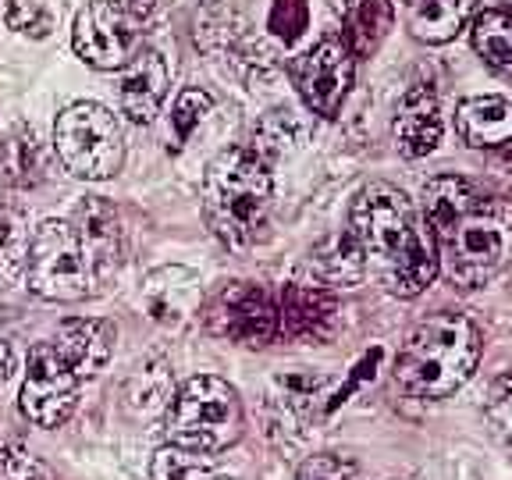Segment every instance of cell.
Here are the masks:
<instances>
[{
    "mask_svg": "<svg viewBox=\"0 0 512 480\" xmlns=\"http://www.w3.org/2000/svg\"><path fill=\"white\" fill-rule=\"evenodd\" d=\"M438 264L463 288L488 285L512 264V203L463 175H438L420 192Z\"/></svg>",
    "mask_w": 512,
    "mask_h": 480,
    "instance_id": "cell-1",
    "label": "cell"
},
{
    "mask_svg": "<svg viewBox=\"0 0 512 480\" xmlns=\"http://www.w3.org/2000/svg\"><path fill=\"white\" fill-rule=\"evenodd\" d=\"M349 235L363 253V264L399 299L420 296L438 278V246L424 214L395 185L374 182L356 192L349 207Z\"/></svg>",
    "mask_w": 512,
    "mask_h": 480,
    "instance_id": "cell-2",
    "label": "cell"
},
{
    "mask_svg": "<svg viewBox=\"0 0 512 480\" xmlns=\"http://www.w3.org/2000/svg\"><path fill=\"white\" fill-rule=\"evenodd\" d=\"M480 363V331L459 313H434L406 335L395 360V384L413 399L459 392Z\"/></svg>",
    "mask_w": 512,
    "mask_h": 480,
    "instance_id": "cell-3",
    "label": "cell"
},
{
    "mask_svg": "<svg viewBox=\"0 0 512 480\" xmlns=\"http://www.w3.org/2000/svg\"><path fill=\"white\" fill-rule=\"evenodd\" d=\"M274 182L267 160L256 150H224L203 175V214L224 246L242 249L256 239L271 210Z\"/></svg>",
    "mask_w": 512,
    "mask_h": 480,
    "instance_id": "cell-4",
    "label": "cell"
},
{
    "mask_svg": "<svg viewBox=\"0 0 512 480\" xmlns=\"http://www.w3.org/2000/svg\"><path fill=\"white\" fill-rule=\"evenodd\" d=\"M246 431L242 399L232 384L221 377L200 374L185 381L175 399L164 409V434L171 445L192 448V452H224Z\"/></svg>",
    "mask_w": 512,
    "mask_h": 480,
    "instance_id": "cell-5",
    "label": "cell"
},
{
    "mask_svg": "<svg viewBox=\"0 0 512 480\" xmlns=\"http://www.w3.org/2000/svg\"><path fill=\"white\" fill-rule=\"evenodd\" d=\"M25 278L40 299L50 303H79L93 296L100 278L93 271L86 246L72 221H43L29 242Z\"/></svg>",
    "mask_w": 512,
    "mask_h": 480,
    "instance_id": "cell-6",
    "label": "cell"
},
{
    "mask_svg": "<svg viewBox=\"0 0 512 480\" xmlns=\"http://www.w3.org/2000/svg\"><path fill=\"white\" fill-rule=\"evenodd\" d=\"M54 150L75 178L104 182V178H114L121 171L125 136H121L118 118L107 107L82 100V104L64 107L57 114Z\"/></svg>",
    "mask_w": 512,
    "mask_h": 480,
    "instance_id": "cell-7",
    "label": "cell"
},
{
    "mask_svg": "<svg viewBox=\"0 0 512 480\" xmlns=\"http://www.w3.org/2000/svg\"><path fill=\"white\" fill-rule=\"evenodd\" d=\"M352 72H356V54L342 32L320 36L306 54L292 61V82H296L303 104L320 118L342 114L345 96L352 89Z\"/></svg>",
    "mask_w": 512,
    "mask_h": 480,
    "instance_id": "cell-8",
    "label": "cell"
},
{
    "mask_svg": "<svg viewBox=\"0 0 512 480\" xmlns=\"http://www.w3.org/2000/svg\"><path fill=\"white\" fill-rule=\"evenodd\" d=\"M203 324L210 335L260 349L278 335V303L253 281H232L203 306Z\"/></svg>",
    "mask_w": 512,
    "mask_h": 480,
    "instance_id": "cell-9",
    "label": "cell"
},
{
    "mask_svg": "<svg viewBox=\"0 0 512 480\" xmlns=\"http://www.w3.org/2000/svg\"><path fill=\"white\" fill-rule=\"evenodd\" d=\"M79 381L82 377L54 349V342H40L29 352V370H25L22 399H18L22 413L36 427H61L75 413Z\"/></svg>",
    "mask_w": 512,
    "mask_h": 480,
    "instance_id": "cell-10",
    "label": "cell"
},
{
    "mask_svg": "<svg viewBox=\"0 0 512 480\" xmlns=\"http://www.w3.org/2000/svg\"><path fill=\"white\" fill-rule=\"evenodd\" d=\"M72 43L86 64L114 72L136 54V18L118 0H96L75 15Z\"/></svg>",
    "mask_w": 512,
    "mask_h": 480,
    "instance_id": "cell-11",
    "label": "cell"
},
{
    "mask_svg": "<svg viewBox=\"0 0 512 480\" xmlns=\"http://www.w3.org/2000/svg\"><path fill=\"white\" fill-rule=\"evenodd\" d=\"M338 328V299L324 285H285L278 299V331L292 342H328Z\"/></svg>",
    "mask_w": 512,
    "mask_h": 480,
    "instance_id": "cell-12",
    "label": "cell"
},
{
    "mask_svg": "<svg viewBox=\"0 0 512 480\" xmlns=\"http://www.w3.org/2000/svg\"><path fill=\"white\" fill-rule=\"evenodd\" d=\"M168 61L164 54L153 47H143L121 64V114L136 125H146V121L157 118L164 96H168Z\"/></svg>",
    "mask_w": 512,
    "mask_h": 480,
    "instance_id": "cell-13",
    "label": "cell"
},
{
    "mask_svg": "<svg viewBox=\"0 0 512 480\" xmlns=\"http://www.w3.org/2000/svg\"><path fill=\"white\" fill-rule=\"evenodd\" d=\"M75 232H79L82 246H86L89 260H93L96 278L104 281L107 274H114L125 260V232H121V217L111 203H104L100 196H89L75 207Z\"/></svg>",
    "mask_w": 512,
    "mask_h": 480,
    "instance_id": "cell-14",
    "label": "cell"
},
{
    "mask_svg": "<svg viewBox=\"0 0 512 480\" xmlns=\"http://www.w3.org/2000/svg\"><path fill=\"white\" fill-rule=\"evenodd\" d=\"M143 310L164 328H185L200 310V278L185 267H160L143 285Z\"/></svg>",
    "mask_w": 512,
    "mask_h": 480,
    "instance_id": "cell-15",
    "label": "cell"
},
{
    "mask_svg": "<svg viewBox=\"0 0 512 480\" xmlns=\"http://www.w3.org/2000/svg\"><path fill=\"white\" fill-rule=\"evenodd\" d=\"M392 136L402 157L420 160L441 143V107L431 86H413L399 100L392 121Z\"/></svg>",
    "mask_w": 512,
    "mask_h": 480,
    "instance_id": "cell-16",
    "label": "cell"
},
{
    "mask_svg": "<svg viewBox=\"0 0 512 480\" xmlns=\"http://www.w3.org/2000/svg\"><path fill=\"white\" fill-rule=\"evenodd\" d=\"M114 342H118V328H114L111 320H96V317L64 320L54 335V349L72 363V370L79 377L100 374L111 363Z\"/></svg>",
    "mask_w": 512,
    "mask_h": 480,
    "instance_id": "cell-17",
    "label": "cell"
},
{
    "mask_svg": "<svg viewBox=\"0 0 512 480\" xmlns=\"http://www.w3.org/2000/svg\"><path fill=\"white\" fill-rule=\"evenodd\" d=\"M456 132L473 150H502L512 139V100L470 96L456 111Z\"/></svg>",
    "mask_w": 512,
    "mask_h": 480,
    "instance_id": "cell-18",
    "label": "cell"
},
{
    "mask_svg": "<svg viewBox=\"0 0 512 480\" xmlns=\"http://www.w3.org/2000/svg\"><path fill=\"white\" fill-rule=\"evenodd\" d=\"M399 4L409 32L424 43L456 40V32L473 15V0H399Z\"/></svg>",
    "mask_w": 512,
    "mask_h": 480,
    "instance_id": "cell-19",
    "label": "cell"
},
{
    "mask_svg": "<svg viewBox=\"0 0 512 480\" xmlns=\"http://www.w3.org/2000/svg\"><path fill=\"white\" fill-rule=\"evenodd\" d=\"M345 43L356 57H370L384 43L395 22L392 0H342Z\"/></svg>",
    "mask_w": 512,
    "mask_h": 480,
    "instance_id": "cell-20",
    "label": "cell"
},
{
    "mask_svg": "<svg viewBox=\"0 0 512 480\" xmlns=\"http://www.w3.org/2000/svg\"><path fill=\"white\" fill-rule=\"evenodd\" d=\"M47 150L36 139L32 128H15L4 143H0V175L18 189H36L47 178Z\"/></svg>",
    "mask_w": 512,
    "mask_h": 480,
    "instance_id": "cell-21",
    "label": "cell"
},
{
    "mask_svg": "<svg viewBox=\"0 0 512 480\" xmlns=\"http://www.w3.org/2000/svg\"><path fill=\"white\" fill-rule=\"evenodd\" d=\"M175 399V377L164 356H150L136 367L125 384V406L136 416H157Z\"/></svg>",
    "mask_w": 512,
    "mask_h": 480,
    "instance_id": "cell-22",
    "label": "cell"
},
{
    "mask_svg": "<svg viewBox=\"0 0 512 480\" xmlns=\"http://www.w3.org/2000/svg\"><path fill=\"white\" fill-rule=\"evenodd\" d=\"M473 50L495 68H512V11L484 8L470 22Z\"/></svg>",
    "mask_w": 512,
    "mask_h": 480,
    "instance_id": "cell-23",
    "label": "cell"
},
{
    "mask_svg": "<svg viewBox=\"0 0 512 480\" xmlns=\"http://www.w3.org/2000/svg\"><path fill=\"white\" fill-rule=\"evenodd\" d=\"M29 228L15 207H0V285L22 278L25 256H29Z\"/></svg>",
    "mask_w": 512,
    "mask_h": 480,
    "instance_id": "cell-24",
    "label": "cell"
},
{
    "mask_svg": "<svg viewBox=\"0 0 512 480\" xmlns=\"http://www.w3.org/2000/svg\"><path fill=\"white\" fill-rule=\"evenodd\" d=\"M214 477V459L207 452H192L182 445H164L153 452L150 480H210Z\"/></svg>",
    "mask_w": 512,
    "mask_h": 480,
    "instance_id": "cell-25",
    "label": "cell"
},
{
    "mask_svg": "<svg viewBox=\"0 0 512 480\" xmlns=\"http://www.w3.org/2000/svg\"><path fill=\"white\" fill-rule=\"evenodd\" d=\"M313 260H317V267L328 274V281H335V285H352V281H360L363 267H367L363 264L360 246H356V239H352L349 232L324 242V246L313 253Z\"/></svg>",
    "mask_w": 512,
    "mask_h": 480,
    "instance_id": "cell-26",
    "label": "cell"
},
{
    "mask_svg": "<svg viewBox=\"0 0 512 480\" xmlns=\"http://www.w3.org/2000/svg\"><path fill=\"white\" fill-rule=\"evenodd\" d=\"M4 18L11 29L25 32L32 40H47L57 22L50 0H4Z\"/></svg>",
    "mask_w": 512,
    "mask_h": 480,
    "instance_id": "cell-27",
    "label": "cell"
},
{
    "mask_svg": "<svg viewBox=\"0 0 512 480\" xmlns=\"http://www.w3.org/2000/svg\"><path fill=\"white\" fill-rule=\"evenodd\" d=\"M210 107H214V100H210V93H203V89H182V93H178L175 114H171V125H175L178 143H185V139L192 136V128L200 125V118H207Z\"/></svg>",
    "mask_w": 512,
    "mask_h": 480,
    "instance_id": "cell-28",
    "label": "cell"
},
{
    "mask_svg": "<svg viewBox=\"0 0 512 480\" xmlns=\"http://www.w3.org/2000/svg\"><path fill=\"white\" fill-rule=\"evenodd\" d=\"M484 409H488V420L498 438H502L505 445H512V374H502L491 381Z\"/></svg>",
    "mask_w": 512,
    "mask_h": 480,
    "instance_id": "cell-29",
    "label": "cell"
},
{
    "mask_svg": "<svg viewBox=\"0 0 512 480\" xmlns=\"http://www.w3.org/2000/svg\"><path fill=\"white\" fill-rule=\"evenodd\" d=\"M296 480H363V477H360V466L352 463L349 456L320 452V456H310L299 466Z\"/></svg>",
    "mask_w": 512,
    "mask_h": 480,
    "instance_id": "cell-30",
    "label": "cell"
},
{
    "mask_svg": "<svg viewBox=\"0 0 512 480\" xmlns=\"http://www.w3.org/2000/svg\"><path fill=\"white\" fill-rule=\"evenodd\" d=\"M0 480H50V470L22 448H0Z\"/></svg>",
    "mask_w": 512,
    "mask_h": 480,
    "instance_id": "cell-31",
    "label": "cell"
},
{
    "mask_svg": "<svg viewBox=\"0 0 512 480\" xmlns=\"http://www.w3.org/2000/svg\"><path fill=\"white\" fill-rule=\"evenodd\" d=\"M271 29L278 32L285 43L296 40L299 32L306 29V0H274Z\"/></svg>",
    "mask_w": 512,
    "mask_h": 480,
    "instance_id": "cell-32",
    "label": "cell"
},
{
    "mask_svg": "<svg viewBox=\"0 0 512 480\" xmlns=\"http://www.w3.org/2000/svg\"><path fill=\"white\" fill-rule=\"evenodd\" d=\"M11 370H15V352H11L8 338H0V381H8Z\"/></svg>",
    "mask_w": 512,
    "mask_h": 480,
    "instance_id": "cell-33",
    "label": "cell"
},
{
    "mask_svg": "<svg viewBox=\"0 0 512 480\" xmlns=\"http://www.w3.org/2000/svg\"><path fill=\"white\" fill-rule=\"evenodd\" d=\"M118 4L128 11V15L136 18V22H143V18L153 11V0H118Z\"/></svg>",
    "mask_w": 512,
    "mask_h": 480,
    "instance_id": "cell-34",
    "label": "cell"
},
{
    "mask_svg": "<svg viewBox=\"0 0 512 480\" xmlns=\"http://www.w3.org/2000/svg\"><path fill=\"white\" fill-rule=\"evenodd\" d=\"M498 160H502V168H509V171H512V139L502 146V150H498Z\"/></svg>",
    "mask_w": 512,
    "mask_h": 480,
    "instance_id": "cell-35",
    "label": "cell"
},
{
    "mask_svg": "<svg viewBox=\"0 0 512 480\" xmlns=\"http://www.w3.org/2000/svg\"><path fill=\"white\" fill-rule=\"evenodd\" d=\"M498 8H505V11H512V0H502V4H498Z\"/></svg>",
    "mask_w": 512,
    "mask_h": 480,
    "instance_id": "cell-36",
    "label": "cell"
},
{
    "mask_svg": "<svg viewBox=\"0 0 512 480\" xmlns=\"http://www.w3.org/2000/svg\"><path fill=\"white\" fill-rule=\"evenodd\" d=\"M210 480H214V477H210Z\"/></svg>",
    "mask_w": 512,
    "mask_h": 480,
    "instance_id": "cell-37",
    "label": "cell"
}]
</instances>
